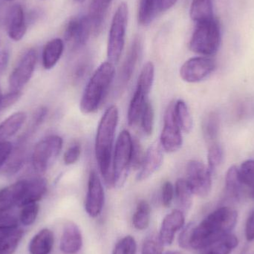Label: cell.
<instances>
[{
  "instance_id": "cell-1",
  "label": "cell",
  "mask_w": 254,
  "mask_h": 254,
  "mask_svg": "<svg viewBox=\"0 0 254 254\" xmlns=\"http://www.w3.org/2000/svg\"><path fill=\"white\" fill-rule=\"evenodd\" d=\"M238 213L230 207L216 209L198 225H195L190 240V249L204 250L231 234L235 228Z\"/></svg>"
},
{
  "instance_id": "cell-2",
  "label": "cell",
  "mask_w": 254,
  "mask_h": 254,
  "mask_svg": "<svg viewBox=\"0 0 254 254\" xmlns=\"http://www.w3.org/2000/svg\"><path fill=\"white\" fill-rule=\"evenodd\" d=\"M119 113L117 107L110 106L101 118L95 140V155L100 171L107 185H113L111 173L112 154L115 134L119 123Z\"/></svg>"
},
{
  "instance_id": "cell-3",
  "label": "cell",
  "mask_w": 254,
  "mask_h": 254,
  "mask_svg": "<svg viewBox=\"0 0 254 254\" xmlns=\"http://www.w3.org/2000/svg\"><path fill=\"white\" fill-rule=\"evenodd\" d=\"M116 75L114 64L103 63L88 82L81 101L80 108L84 114H91L98 110L107 95L110 86Z\"/></svg>"
},
{
  "instance_id": "cell-4",
  "label": "cell",
  "mask_w": 254,
  "mask_h": 254,
  "mask_svg": "<svg viewBox=\"0 0 254 254\" xmlns=\"http://www.w3.org/2000/svg\"><path fill=\"white\" fill-rule=\"evenodd\" d=\"M221 40L220 26L213 18L196 24L190 41V49L198 55L211 56L219 50Z\"/></svg>"
},
{
  "instance_id": "cell-5",
  "label": "cell",
  "mask_w": 254,
  "mask_h": 254,
  "mask_svg": "<svg viewBox=\"0 0 254 254\" xmlns=\"http://www.w3.org/2000/svg\"><path fill=\"white\" fill-rule=\"evenodd\" d=\"M128 16V5L121 3L112 20L107 44L109 62L113 64L119 63L125 49Z\"/></svg>"
},
{
  "instance_id": "cell-6",
  "label": "cell",
  "mask_w": 254,
  "mask_h": 254,
  "mask_svg": "<svg viewBox=\"0 0 254 254\" xmlns=\"http://www.w3.org/2000/svg\"><path fill=\"white\" fill-rule=\"evenodd\" d=\"M133 139L127 130L119 134L115 149L113 169V185L122 188L125 185L131 165Z\"/></svg>"
},
{
  "instance_id": "cell-7",
  "label": "cell",
  "mask_w": 254,
  "mask_h": 254,
  "mask_svg": "<svg viewBox=\"0 0 254 254\" xmlns=\"http://www.w3.org/2000/svg\"><path fill=\"white\" fill-rule=\"evenodd\" d=\"M63 143V139L55 134L40 140L33 152L32 164L34 170L40 173L46 172L59 155Z\"/></svg>"
},
{
  "instance_id": "cell-8",
  "label": "cell",
  "mask_w": 254,
  "mask_h": 254,
  "mask_svg": "<svg viewBox=\"0 0 254 254\" xmlns=\"http://www.w3.org/2000/svg\"><path fill=\"white\" fill-rule=\"evenodd\" d=\"M186 181L194 195L204 198L210 194L212 188V173L207 166L196 160L187 165Z\"/></svg>"
},
{
  "instance_id": "cell-9",
  "label": "cell",
  "mask_w": 254,
  "mask_h": 254,
  "mask_svg": "<svg viewBox=\"0 0 254 254\" xmlns=\"http://www.w3.org/2000/svg\"><path fill=\"white\" fill-rule=\"evenodd\" d=\"M175 114V104L171 103L164 115V127L161 131L160 143L167 152H175L182 146V131Z\"/></svg>"
},
{
  "instance_id": "cell-10",
  "label": "cell",
  "mask_w": 254,
  "mask_h": 254,
  "mask_svg": "<svg viewBox=\"0 0 254 254\" xmlns=\"http://www.w3.org/2000/svg\"><path fill=\"white\" fill-rule=\"evenodd\" d=\"M93 31L92 22L88 15H80L70 19L64 33L65 40L74 50L85 46Z\"/></svg>"
},
{
  "instance_id": "cell-11",
  "label": "cell",
  "mask_w": 254,
  "mask_h": 254,
  "mask_svg": "<svg viewBox=\"0 0 254 254\" xmlns=\"http://www.w3.org/2000/svg\"><path fill=\"white\" fill-rule=\"evenodd\" d=\"M37 60V52L34 49H29L22 55L9 77L10 91H21L27 84L32 77Z\"/></svg>"
},
{
  "instance_id": "cell-12",
  "label": "cell",
  "mask_w": 254,
  "mask_h": 254,
  "mask_svg": "<svg viewBox=\"0 0 254 254\" xmlns=\"http://www.w3.org/2000/svg\"><path fill=\"white\" fill-rule=\"evenodd\" d=\"M216 68L213 60L204 57H196L187 61L181 67L180 76L184 81L198 83L207 78Z\"/></svg>"
},
{
  "instance_id": "cell-13",
  "label": "cell",
  "mask_w": 254,
  "mask_h": 254,
  "mask_svg": "<svg viewBox=\"0 0 254 254\" xmlns=\"http://www.w3.org/2000/svg\"><path fill=\"white\" fill-rule=\"evenodd\" d=\"M105 194L102 183L96 172L92 171L88 182L87 193L85 200V210L90 217H98L104 206Z\"/></svg>"
},
{
  "instance_id": "cell-14",
  "label": "cell",
  "mask_w": 254,
  "mask_h": 254,
  "mask_svg": "<svg viewBox=\"0 0 254 254\" xmlns=\"http://www.w3.org/2000/svg\"><path fill=\"white\" fill-rule=\"evenodd\" d=\"M185 213L181 210H175L163 219L160 228L158 240L163 246H170L174 241L175 236L185 225Z\"/></svg>"
},
{
  "instance_id": "cell-15",
  "label": "cell",
  "mask_w": 254,
  "mask_h": 254,
  "mask_svg": "<svg viewBox=\"0 0 254 254\" xmlns=\"http://www.w3.org/2000/svg\"><path fill=\"white\" fill-rule=\"evenodd\" d=\"M163 148L161 143H155L149 146L145 153L143 164L137 175L139 182L146 180L161 167L164 159Z\"/></svg>"
},
{
  "instance_id": "cell-16",
  "label": "cell",
  "mask_w": 254,
  "mask_h": 254,
  "mask_svg": "<svg viewBox=\"0 0 254 254\" xmlns=\"http://www.w3.org/2000/svg\"><path fill=\"white\" fill-rule=\"evenodd\" d=\"M152 86L137 81L135 92L130 101L128 110V123L129 126H134L140 120L145 104L147 102Z\"/></svg>"
},
{
  "instance_id": "cell-17",
  "label": "cell",
  "mask_w": 254,
  "mask_h": 254,
  "mask_svg": "<svg viewBox=\"0 0 254 254\" xmlns=\"http://www.w3.org/2000/svg\"><path fill=\"white\" fill-rule=\"evenodd\" d=\"M47 192V182L43 178L24 180L20 200L17 207H22L31 203H37Z\"/></svg>"
},
{
  "instance_id": "cell-18",
  "label": "cell",
  "mask_w": 254,
  "mask_h": 254,
  "mask_svg": "<svg viewBox=\"0 0 254 254\" xmlns=\"http://www.w3.org/2000/svg\"><path fill=\"white\" fill-rule=\"evenodd\" d=\"M25 13L22 5L13 4L7 16V31L9 37L14 41H19L26 33Z\"/></svg>"
},
{
  "instance_id": "cell-19",
  "label": "cell",
  "mask_w": 254,
  "mask_h": 254,
  "mask_svg": "<svg viewBox=\"0 0 254 254\" xmlns=\"http://www.w3.org/2000/svg\"><path fill=\"white\" fill-rule=\"evenodd\" d=\"M83 246V236L79 227L74 222H68L64 226L60 249L64 254H76Z\"/></svg>"
},
{
  "instance_id": "cell-20",
  "label": "cell",
  "mask_w": 254,
  "mask_h": 254,
  "mask_svg": "<svg viewBox=\"0 0 254 254\" xmlns=\"http://www.w3.org/2000/svg\"><path fill=\"white\" fill-rule=\"evenodd\" d=\"M142 45L140 39L135 37L131 43L129 50L127 53L126 58L124 61L120 72V83L122 87L126 86L131 78L137 61L141 52Z\"/></svg>"
},
{
  "instance_id": "cell-21",
  "label": "cell",
  "mask_w": 254,
  "mask_h": 254,
  "mask_svg": "<svg viewBox=\"0 0 254 254\" xmlns=\"http://www.w3.org/2000/svg\"><path fill=\"white\" fill-rule=\"evenodd\" d=\"M55 243L53 232L44 228L34 236L28 246L30 254H50Z\"/></svg>"
},
{
  "instance_id": "cell-22",
  "label": "cell",
  "mask_w": 254,
  "mask_h": 254,
  "mask_svg": "<svg viewBox=\"0 0 254 254\" xmlns=\"http://www.w3.org/2000/svg\"><path fill=\"white\" fill-rule=\"evenodd\" d=\"M64 50L61 39L55 38L46 43L43 51V65L46 69H52L61 59Z\"/></svg>"
},
{
  "instance_id": "cell-23",
  "label": "cell",
  "mask_w": 254,
  "mask_h": 254,
  "mask_svg": "<svg viewBox=\"0 0 254 254\" xmlns=\"http://www.w3.org/2000/svg\"><path fill=\"white\" fill-rule=\"evenodd\" d=\"M113 0H92L89 5V16L92 22V28L95 32H98L103 22L105 19L106 15L108 12Z\"/></svg>"
},
{
  "instance_id": "cell-24",
  "label": "cell",
  "mask_w": 254,
  "mask_h": 254,
  "mask_svg": "<svg viewBox=\"0 0 254 254\" xmlns=\"http://www.w3.org/2000/svg\"><path fill=\"white\" fill-rule=\"evenodd\" d=\"M190 15L195 23L206 22L214 18L212 0H192Z\"/></svg>"
},
{
  "instance_id": "cell-25",
  "label": "cell",
  "mask_w": 254,
  "mask_h": 254,
  "mask_svg": "<svg viewBox=\"0 0 254 254\" xmlns=\"http://www.w3.org/2000/svg\"><path fill=\"white\" fill-rule=\"evenodd\" d=\"M24 232L17 228L0 234V254H13L17 249Z\"/></svg>"
},
{
  "instance_id": "cell-26",
  "label": "cell",
  "mask_w": 254,
  "mask_h": 254,
  "mask_svg": "<svg viewBox=\"0 0 254 254\" xmlns=\"http://www.w3.org/2000/svg\"><path fill=\"white\" fill-rule=\"evenodd\" d=\"M26 118V114L23 112L10 115L0 124V137L6 138L14 135L25 123Z\"/></svg>"
},
{
  "instance_id": "cell-27",
  "label": "cell",
  "mask_w": 254,
  "mask_h": 254,
  "mask_svg": "<svg viewBox=\"0 0 254 254\" xmlns=\"http://www.w3.org/2000/svg\"><path fill=\"white\" fill-rule=\"evenodd\" d=\"M202 132L204 139L209 144L216 143L220 128V119L216 112L209 113L202 122Z\"/></svg>"
},
{
  "instance_id": "cell-28",
  "label": "cell",
  "mask_w": 254,
  "mask_h": 254,
  "mask_svg": "<svg viewBox=\"0 0 254 254\" xmlns=\"http://www.w3.org/2000/svg\"><path fill=\"white\" fill-rule=\"evenodd\" d=\"M160 13V0H140L137 19L140 25H149Z\"/></svg>"
},
{
  "instance_id": "cell-29",
  "label": "cell",
  "mask_w": 254,
  "mask_h": 254,
  "mask_svg": "<svg viewBox=\"0 0 254 254\" xmlns=\"http://www.w3.org/2000/svg\"><path fill=\"white\" fill-rule=\"evenodd\" d=\"M175 195L180 210L188 212L192 204V193L186 179H180L176 182L175 186Z\"/></svg>"
},
{
  "instance_id": "cell-30",
  "label": "cell",
  "mask_w": 254,
  "mask_h": 254,
  "mask_svg": "<svg viewBox=\"0 0 254 254\" xmlns=\"http://www.w3.org/2000/svg\"><path fill=\"white\" fill-rule=\"evenodd\" d=\"M243 185L239 176L238 168L236 166L230 167L225 178L226 195L232 199H238L241 195Z\"/></svg>"
},
{
  "instance_id": "cell-31",
  "label": "cell",
  "mask_w": 254,
  "mask_h": 254,
  "mask_svg": "<svg viewBox=\"0 0 254 254\" xmlns=\"http://www.w3.org/2000/svg\"><path fill=\"white\" fill-rule=\"evenodd\" d=\"M151 207L149 203L141 200L137 203L132 216V225L138 231H143L149 227L150 222Z\"/></svg>"
},
{
  "instance_id": "cell-32",
  "label": "cell",
  "mask_w": 254,
  "mask_h": 254,
  "mask_svg": "<svg viewBox=\"0 0 254 254\" xmlns=\"http://www.w3.org/2000/svg\"><path fill=\"white\" fill-rule=\"evenodd\" d=\"M239 240L235 235L231 234L225 236L219 241L206 249L208 254H230L238 246Z\"/></svg>"
},
{
  "instance_id": "cell-33",
  "label": "cell",
  "mask_w": 254,
  "mask_h": 254,
  "mask_svg": "<svg viewBox=\"0 0 254 254\" xmlns=\"http://www.w3.org/2000/svg\"><path fill=\"white\" fill-rule=\"evenodd\" d=\"M175 114L181 128L185 132H190L193 126L192 116L185 101L179 100L175 103Z\"/></svg>"
},
{
  "instance_id": "cell-34",
  "label": "cell",
  "mask_w": 254,
  "mask_h": 254,
  "mask_svg": "<svg viewBox=\"0 0 254 254\" xmlns=\"http://www.w3.org/2000/svg\"><path fill=\"white\" fill-rule=\"evenodd\" d=\"M222 160H223V150L220 145L218 144L217 143L210 145L209 147L208 155H207V162H208L207 168L212 174L214 173L216 169L219 167Z\"/></svg>"
},
{
  "instance_id": "cell-35",
  "label": "cell",
  "mask_w": 254,
  "mask_h": 254,
  "mask_svg": "<svg viewBox=\"0 0 254 254\" xmlns=\"http://www.w3.org/2000/svg\"><path fill=\"white\" fill-rule=\"evenodd\" d=\"M39 210L40 207L37 203H31L23 206L19 214V220L25 226L32 225L37 219Z\"/></svg>"
},
{
  "instance_id": "cell-36",
  "label": "cell",
  "mask_w": 254,
  "mask_h": 254,
  "mask_svg": "<svg viewBox=\"0 0 254 254\" xmlns=\"http://www.w3.org/2000/svg\"><path fill=\"white\" fill-rule=\"evenodd\" d=\"M239 176L243 185L252 187L254 185V160H247L238 169Z\"/></svg>"
},
{
  "instance_id": "cell-37",
  "label": "cell",
  "mask_w": 254,
  "mask_h": 254,
  "mask_svg": "<svg viewBox=\"0 0 254 254\" xmlns=\"http://www.w3.org/2000/svg\"><path fill=\"white\" fill-rule=\"evenodd\" d=\"M140 119L141 121V127L143 132L146 135H150L154 127V110L152 104L149 101L145 104Z\"/></svg>"
},
{
  "instance_id": "cell-38",
  "label": "cell",
  "mask_w": 254,
  "mask_h": 254,
  "mask_svg": "<svg viewBox=\"0 0 254 254\" xmlns=\"http://www.w3.org/2000/svg\"><path fill=\"white\" fill-rule=\"evenodd\" d=\"M137 243L134 237L127 236L120 240L115 246L113 254H136Z\"/></svg>"
},
{
  "instance_id": "cell-39",
  "label": "cell",
  "mask_w": 254,
  "mask_h": 254,
  "mask_svg": "<svg viewBox=\"0 0 254 254\" xmlns=\"http://www.w3.org/2000/svg\"><path fill=\"white\" fill-rule=\"evenodd\" d=\"M19 219L10 212H0V234L18 228Z\"/></svg>"
},
{
  "instance_id": "cell-40",
  "label": "cell",
  "mask_w": 254,
  "mask_h": 254,
  "mask_svg": "<svg viewBox=\"0 0 254 254\" xmlns=\"http://www.w3.org/2000/svg\"><path fill=\"white\" fill-rule=\"evenodd\" d=\"M145 154L140 142L137 139H133L132 155H131V165L134 169H140L144 159Z\"/></svg>"
},
{
  "instance_id": "cell-41",
  "label": "cell",
  "mask_w": 254,
  "mask_h": 254,
  "mask_svg": "<svg viewBox=\"0 0 254 254\" xmlns=\"http://www.w3.org/2000/svg\"><path fill=\"white\" fill-rule=\"evenodd\" d=\"M163 245L159 240L147 239L143 243L141 254H163Z\"/></svg>"
},
{
  "instance_id": "cell-42",
  "label": "cell",
  "mask_w": 254,
  "mask_h": 254,
  "mask_svg": "<svg viewBox=\"0 0 254 254\" xmlns=\"http://www.w3.org/2000/svg\"><path fill=\"white\" fill-rule=\"evenodd\" d=\"M175 195V188L170 182H164L161 190V201L163 205L167 207L171 204Z\"/></svg>"
},
{
  "instance_id": "cell-43",
  "label": "cell",
  "mask_w": 254,
  "mask_h": 254,
  "mask_svg": "<svg viewBox=\"0 0 254 254\" xmlns=\"http://www.w3.org/2000/svg\"><path fill=\"white\" fill-rule=\"evenodd\" d=\"M195 224L190 223L182 230L179 236V243L181 248L184 249H190V240Z\"/></svg>"
},
{
  "instance_id": "cell-44",
  "label": "cell",
  "mask_w": 254,
  "mask_h": 254,
  "mask_svg": "<svg viewBox=\"0 0 254 254\" xmlns=\"http://www.w3.org/2000/svg\"><path fill=\"white\" fill-rule=\"evenodd\" d=\"M80 146L77 143L72 145L70 146L64 154V161L66 165H71V164H74L77 162V160L80 158Z\"/></svg>"
},
{
  "instance_id": "cell-45",
  "label": "cell",
  "mask_w": 254,
  "mask_h": 254,
  "mask_svg": "<svg viewBox=\"0 0 254 254\" xmlns=\"http://www.w3.org/2000/svg\"><path fill=\"white\" fill-rule=\"evenodd\" d=\"M11 157V159L9 161L7 167H6V169H7L6 171L10 175L16 173V171H18V170L20 169L22 162H23V153H22V150L16 151V152L13 154V156Z\"/></svg>"
},
{
  "instance_id": "cell-46",
  "label": "cell",
  "mask_w": 254,
  "mask_h": 254,
  "mask_svg": "<svg viewBox=\"0 0 254 254\" xmlns=\"http://www.w3.org/2000/svg\"><path fill=\"white\" fill-rule=\"evenodd\" d=\"M22 93L20 91H10L5 96H2L1 102V110L8 108L14 104L20 98Z\"/></svg>"
},
{
  "instance_id": "cell-47",
  "label": "cell",
  "mask_w": 254,
  "mask_h": 254,
  "mask_svg": "<svg viewBox=\"0 0 254 254\" xmlns=\"http://www.w3.org/2000/svg\"><path fill=\"white\" fill-rule=\"evenodd\" d=\"M12 144L6 140H0V169L8 159L12 152Z\"/></svg>"
},
{
  "instance_id": "cell-48",
  "label": "cell",
  "mask_w": 254,
  "mask_h": 254,
  "mask_svg": "<svg viewBox=\"0 0 254 254\" xmlns=\"http://www.w3.org/2000/svg\"><path fill=\"white\" fill-rule=\"evenodd\" d=\"M246 237L248 241H254V211L249 216L246 222Z\"/></svg>"
},
{
  "instance_id": "cell-49",
  "label": "cell",
  "mask_w": 254,
  "mask_h": 254,
  "mask_svg": "<svg viewBox=\"0 0 254 254\" xmlns=\"http://www.w3.org/2000/svg\"><path fill=\"white\" fill-rule=\"evenodd\" d=\"M178 0H160V12L167 11L175 5Z\"/></svg>"
},
{
  "instance_id": "cell-50",
  "label": "cell",
  "mask_w": 254,
  "mask_h": 254,
  "mask_svg": "<svg viewBox=\"0 0 254 254\" xmlns=\"http://www.w3.org/2000/svg\"><path fill=\"white\" fill-rule=\"evenodd\" d=\"M8 59V52L4 51V52L0 53V74L2 72L3 70L7 66Z\"/></svg>"
},
{
  "instance_id": "cell-51",
  "label": "cell",
  "mask_w": 254,
  "mask_h": 254,
  "mask_svg": "<svg viewBox=\"0 0 254 254\" xmlns=\"http://www.w3.org/2000/svg\"><path fill=\"white\" fill-rule=\"evenodd\" d=\"M249 195H250L251 198L252 199L254 200V185L253 186L251 187L250 191H249Z\"/></svg>"
},
{
  "instance_id": "cell-52",
  "label": "cell",
  "mask_w": 254,
  "mask_h": 254,
  "mask_svg": "<svg viewBox=\"0 0 254 254\" xmlns=\"http://www.w3.org/2000/svg\"><path fill=\"white\" fill-rule=\"evenodd\" d=\"M163 254H184L180 252H168L167 253Z\"/></svg>"
},
{
  "instance_id": "cell-53",
  "label": "cell",
  "mask_w": 254,
  "mask_h": 254,
  "mask_svg": "<svg viewBox=\"0 0 254 254\" xmlns=\"http://www.w3.org/2000/svg\"><path fill=\"white\" fill-rule=\"evenodd\" d=\"M1 99H2V95L1 94V91H0V111H1Z\"/></svg>"
},
{
  "instance_id": "cell-54",
  "label": "cell",
  "mask_w": 254,
  "mask_h": 254,
  "mask_svg": "<svg viewBox=\"0 0 254 254\" xmlns=\"http://www.w3.org/2000/svg\"><path fill=\"white\" fill-rule=\"evenodd\" d=\"M76 1H77V2H83V1H85V0H75Z\"/></svg>"
},
{
  "instance_id": "cell-55",
  "label": "cell",
  "mask_w": 254,
  "mask_h": 254,
  "mask_svg": "<svg viewBox=\"0 0 254 254\" xmlns=\"http://www.w3.org/2000/svg\"><path fill=\"white\" fill-rule=\"evenodd\" d=\"M6 1H13V0H6Z\"/></svg>"
},
{
  "instance_id": "cell-56",
  "label": "cell",
  "mask_w": 254,
  "mask_h": 254,
  "mask_svg": "<svg viewBox=\"0 0 254 254\" xmlns=\"http://www.w3.org/2000/svg\"><path fill=\"white\" fill-rule=\"evenodd\" d=\"M205 254H208L205 253Z\"/></svg>"
}]
</instances>
